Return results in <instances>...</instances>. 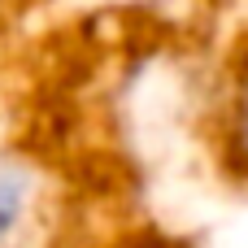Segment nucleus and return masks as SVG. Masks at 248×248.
Instances as JSON below:
<instances>
[{"label": "nucleus", "instance_id": "1", "mask_svg": "<svg viewBox=\"0 0 248 248\" xmlns=\"http://www.w3.org/2000/svg\"><path fill=\"white\" fill-rule=\"evenodd\" d=\"M22 201H26V170H17L13 161H0V240L17 222Z\"/></svg>", "mask_w": 248, "mask_h": 248}, {"label": "nucleus", "instance_id": "2", "mask_svg": "<svg viewBox=\"0 0 248 248\" xmlns=\"http://www.w3.org/2000/svg\"><path fill=\"white\" fill-rule=\"evenodd\" d=\"M244 135H248V105H244Z\"/></svg>", "mask_w": 248, "mask_h": 248}]
</instances>
